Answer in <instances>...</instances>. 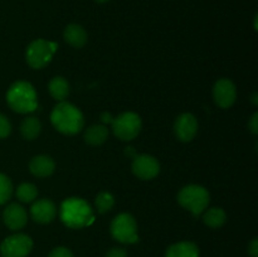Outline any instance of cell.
Here are the masks:
<instances>
[{
	"mask_svg": "<svg viewBox=\"0 0 258 257\" xmlns=\"http://www.w3.org/2000/svg\"><path fill=\"white\" fill-rule=\"evenodd\" d=\"M63 38H64L66 43H68L71 47L77 48V49L82 48L88 40V35L85 28L80 24H75V23L73 24H68L64 28Z\"/></svg>",
	"mask_w": 258,
	"mask_h": 257,
	"instance_id": "15",
	"label": "cell"
},
{
	"mask_svg": "<svg viewBox=\"0 0 258 257\" xmlns=\"http://www.w3.org/2000/svg\"><path fill=\"white\" fill-rule=\"evenodd\" d=\"M174 133L178 140L183 143H189L196 138L198 133V120L191 113H181L176 117L174 122Z\"/></svg>",
	"mask_w": 258,
	"mask_h": 257,
	"instance_id": "11",
	"label": "cell"
},
{
	"mask_svg": "<svg viewBox=\"0 0 258 257\" xmlns=\"http://www.w3.org/2000/svg\"><path fill=\"white\" fill-rule=\"evenodd\" d=\"M38 197V189L32 183H22L17 188V198L23 203H32Z\"/></svg>",
	"mask_w": 258,
	"mask_h": 257,
	"instance_id": "21",
	"label": "cell"
},
{
	"mask_svg": "<svg viewBox=\"0 0 258 257\" xmlns=\"http://www.w3.org/2000/svg\"><path fill=\"white\" fill-rule=\"evenodd\" d=\"M248 253L251 254V257H258V239L257 238H253V241L249 243Z\"/></svg>",
	"mask_w": 258,
	"mask_h": 257,
	"instance_id": "28",
	"label": "cell"
},
{
	"mask_svg": "<svg viewBox=\"0 0 258 257\" xmlns=\"http://www.w3.org/2000/svg\"><path fill=\"white\" fill-rule=\"evenodd\" d=\"M48 90H49L50 96L55 101L62 102V101H66V98L70 95V83H68V81L64 77L57 76V77H53L49 81Z\"/></svg>",
	"mask_w": 258,
	"mask_h": 257,
	"instance_id": "17",
	"label": "cell"
},
{
	"mask_svg": "<svg viewBox=\"0 0 258 257\" xmlns=\"http://www.w3.org/2000/svg\"><path fill=\"white\" fill-rule=\"evenodd\" d=\"M96 3H98V4H105V3L110 2V0H95Z\"/></svg>",
	"mask_w": 258,
	"mask_h": 257,
	"instance_id": "31",
	"label": "cell"
},
{
	"mask_svg": "<svg viewBox=\"0 0 258 257\" xmlns=\"http://www.w3.org/2000/svg\"><path fill=\"white\" fill-rule=\"evenodd\" d=\"M227 221L226 212L222 208H214L208 209L203 216V222L206 226L211 227V228H219L223 226Z\"/></svg>",
	"mask_w": 258,
	"mask_h": 257,
	"instance_id": "20",
	"label": "cell"
},
{
	"mask_svg": "<svg viewBox=\"0 0 258 257\" xmlns=\"http://www.w3.org/2000/svg\"><path fill=\"white\" fill-rule=\"evenodd\" d=\"M33 249V239L24 233L12 234L0 244L2 257H27Z\"/></svg>",
	"mask_w": 258,
	"mask_h": 257,
	"instance_id": "8",
	"label": "cell"
},
{
	"mask_svg": "<svg viewBox=\"0 0 258 257\" xmlns=\"http://www.w3.org/2000/svg\"><path fill=\"white\" fill-rule=\"evenodd\" d=\"M55 163L50 156L37 155L29 161V170L37 178H47L54 173Z\"/></svg>",
	"mask_w": 258,
	"mask_h": 257,
	"instance_id": "14",
	"label": "cell"
},
{
	"mask_svg": "<svg viewBox=\"0 0 258 257\" xmlns=\"http://www.w3.org/2000/svg\"><path fill=\"white\" fill-rule=\"evenodd\" d=\"M112 131L117 139L122 141H131L140 134L143 128L141 117L135 112H122L112 118Z\"/></svg>",
	"mask_w": 258,
	"mask_h": 257,
	"instance_id": "6",
	"label": "cell"
},
{
	"mask_svg": "<svg viewBox=\"0 0 258 257\" xmlns=\"http://www.w3.org/2000/svg\"><path fill=\"white\" fill-rule=\"evenodd\" d=\"M12 133V123L5 115L0 113V139H5Z\"/></svg>",
	"mask_w": 258,
	"mask_h": 257,
	"instance_id": "24",
	"label": "cell"
},
{
	"mask_svg": "<svg viewBox=\"0 0 258 257\" xmlns=\"http://www.w3.org/2000/svg\"><path fill=\"white\" fill-rule=\"evenodd\" d=\"M57 48L58 44L54 42H48L44 39L33 40L25 52L27 63L33 70H42L49 65Z\"/></svg>",
	"mask_w": 258,
	"mask_h": 257,
	"instance_id": "5",
	"label": "cell"
},
{
	"mask_svg": "<svg viewBox=\"0 0 258 257\" xmlns=\"http://www.w3.org/2000/svg\"><path fill=\"white\" fill-rule=\"evenodd\" d=\"M134 175L138 176L141 180H151L160 173V164L158 159L148 154L136 155L131 165Z\"/></svg>",
	"mask_w": 258,
	"mask_h": 257,
	"instance_id": "9",
	"label": "cell"
},
{
	"mask_svg": "<svg viewBox=\"0 0 258 257\" xmlns=\"http://www.w3.org/2000/svg\"><path fill=\"white\" fill-rule=\"evenodd\" d=\"M59 216L63 223L73 229L87 227L95 221L90 204L81 198H68L62 202Z\"/></svg>",
	"mask_w": 258,
	"mask_h": 257,
	"instance_id": "2",
	"label": "cell"
},
{
	"mask_svg": "<svg viewBox=\"0 0 258 257\" xmlns=\"http://www.w3.org/2000/svg\"><path fill=\"white\" fill-rule=\"evenodd\" d=\"M105 257H127V252H126L125 248H121V247H113L106 253Z\"/></svg>",
	"mask_w": 258,
	"mask_h": 257,
	"instance_id": "26",
	"label": "cell"
},
{
	"mask_svg": "<svg viewBox=\"0 0 258 257\" xmlns=\"http://www.w3.org/2000/svg\"><path fill=\"white\" fill-rule=\"evenodd\" d=\"M111 234L121 243H136L139 242L138 223L130 213H121L113 218L110 226Z\"/></svg>",
	"mask_w": 258,
	"mask_h": 257,
	"instance_id": "7",
	"label": "cell"
},
{
	"mask_svg": "<svg viewBox=\"0 0 258 257\" xmlns=\"http://www.w3.org/2000/svg\"><path fill=\"white\" fill-rule=\"evenodd\" d=\"M3 219H4V223L8 228L12 229V231H19L27 224L28 214L27 211L20 204L12 203L4 209Z\"/></svg>",
	"mask_w": 258,
	"mask_h": 257,
	"instance_id": "13",
	"label": "cell"
},
{
	"mask_svg": "<svg viewBox=\"0 0 258 257\" xmlns=\"http://www.w3.org/2000/svg\"><path fill=\"white\" fill-rule=\"evenodd\" d=\"M112 118L113 117H111L110 113H107V112H103L102 115H101V120H102V122L111 123V122H112Z\"/></svg>",
	"mask_w": 258,
	"mask_h": 257,
	"instance_id": "29",
	"label": "cell"
},
{
	"mask_svg": "<svg viewBox=\"0 0 258 257\" xmlns=\"http://www.w3.org/2000/svg\"><path fill=\"white\" fill-rule=\"evenodd\" d=\"M96 208L100 214H105L107 212H110L112 209V207L115 206V198L111 193L108 191H100V193L96 196Z\"/></svg>",
	"mask_w": 258,
	"mask_h": 257,
	"instance_id": "22",
	"label": "cell"
},
{
	"mask_svg": "<svg viewBox=\"0 0 258 257\" xmlns=\"http://www.w3.org/2000/svg\"><path fill=\"white\" fill-rule=\"evenodd\" d=\"M48 257H73V253L67 247H55L50 251Z\"/></svg>",
	"mask_w": 258,
	"mask_h": 257,
	"instance_id": "25",
	"label": "cell"
},
{
	"mask_svg": "<svg viewBox=\"0 0 258 257\" xmlns=\"http://www.w3.org/2000/svg\"><path fill=\"white\" fill-rule=\"evenodd\" d=\"M8 105L19 113L33 112L38 107L37 92L29 82L18 81L13 83L7 92Z\"/></svg>",
	"mask_w": 258,
	"mask_h": 257,
	"instance_id": "3",
	"label": "cell"
},
{
	"mask_svg": "<svg viewBox=\"0 0 258 257\" xmlns=\"http://www.w3.org/2000/svg\"><path fill=\"white\" fill-rule=\"evenodd\" d=\"M251 101H252V103H253V105H258V93L257 92H254L253 95H252V98H251Z\"/></svg>",
	"mask_w": 258,
	"mask_h": 257,
	"instance_id": "30",
	"label": "cell"
},
{
	"mask_svg": "<svg viewBox=\"0 0 258 257\" xmlns=\"http://www.w3.org/2000/svg\"><path fill=\"white\" fill-rule=\"evenodd\" d=\"M213 98L217 106L221 108H229L233 106L237 98V90L234 83L228 78H221L214 83Z\"/></svg>",
	"mask_w": 258,
	"mask_h": 257,
	"instance_id": "10",
	"label": "cell"
},
{
	"mask_svg": "<svg viewBox=\"0 0 258 257\" xmlns=\"http://www.w3.org/2000/svg\"><path fill=\"white\" fill-rule=\"evenodd\" d=\"M50 122L60 134L72 136L82 130L85 126V118L80 108L72 103L62 101L53 108L50 113Z\"/></svg>",
	"mask_w": 258,
	"mask_h": 257,
	"instance_id": "1",
	"label": "cell"
},
{
	"mask_svg": "<svg viewBox=\"0 0 258 257\" xmlns=\"http://www.w3.org/2000/svg\"><path fill=\"white\" fill-rule=\"evenodd\" d=\"M108 138V128L105 125H92L87 127L85 131V139L86 143L91 146H100L107 140Z\"/></svg>",
	"mask_w": 258,
	"mask_h": 257,
	"instance_id": "18",
	"label": "cell"
},
{
	"mask_svg": "<svg viewBox=\"0 0 258 257\" xmlns=\"http://www.w3.org/2000/svg\"><path fill=\"white\" fill-rule=\"evenodd\" d=\"M176 199L183 208L188 209L194 217H199L208 208L211 196L204 186L198 184H189L180 189Z\"/></svg>",
	"mask_w": 258,
	"mask_h": 257,
	"instance_id": "4",
	"label": "cell"
},
{
	"mask_svg": "<svg viewBox=\"0 0 258 257\" xmlns=\"http://www.w3.org/2000/svg\"><path fill=\"white\" fill-rule=\"evenodd\" d=\"M165 257H199V248L194 242H178L166 249Z\"/></svg>",
	"mask_w": 258,
	"mask_h": 257,
	"instance_id": "16",
	"label": "cell"
},
{
	"mask_svg": "<svg viewBox=\"0 0 258 257\" xmlns=\"http://www.w3.org/2000/svg\"><path fill=\"white\" fill-rule=\"evenodd\" d=\"M30 216L37 223L48 224L57 216V207L50 199H39L33 203L30 208Z\"/></svg>",
	"mask_w": 258,
	"mask_h": 257,
	"instance_id": "12",
	"label": "cell"
},
{
	"mask_svg": "<svg viewBox=\"0 0 258 257\" xmlns=\"http://www.w3.org/2000/svg\"><path fill=\"white\" fill-rule=\"evenodd\" d=\"M40 131H42V123L37 117L30 116V117L24 118L20 123V134L25 140H34L39 136Z\"/></svg>",
	"mask_w": 258,
	"mask_h": 257,
	"instance_id": "19",
	"label": "cell"
},
{
	"mask_svg": "<svg viewBox=\"0 0 258 257\" xmlns=\"http://www.w3.org/2000/svg\"><path fill=\"white\" fill-rule=\"evenodd\" d=\"M248 128L253 135H257L258 134V112H254L252 115L251 120L248 122Z\"/></svg>",
	"mask_w": 258,
	"mask_h": 257,
	"instance_id": "27",
	"label": "cell"
},
{
	"mask_svg": "<svg viewBox=\"0 0 258 257\" xmlns=\"http://www.w3.org/2000/svg\"><path fill=\"white\" fill-rule=\"evenodd\" d=\"M257 19H258V18H257V15H256V17H254V30L258 29V28H257Z\"/></svg>",
	"mask_w": 258,
	"mask_h": 257,
	"instance_id": "32",
	"label": "cell"
},
{
	"mask_svg": "<svg viewBox=\"0 0 258 257\" xmlns=\"http://www.w3.org/2000/svg\"><path fill=\"white\" fill-rule=\"evenodd\" d=\"M13 194V183L5 174L0 173V206L5 204Z\"/></svg>",
	"mask_w": 258,
	"mask_h": 257,
	"instance_id": "23",
	"label": "cell"
}]
</instances>
